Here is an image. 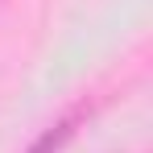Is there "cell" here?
I'll use <instances>...</instances> for the list:
<instances>
[{
  "label": "cell",
  "instance_id": "6da1fadb",
  "mask_svg": "<svg viewBox=\"0 0 153 153\" xmlns=\"http://www.w3.org/2000/svg\"><path fill=\"white\" fill-rule=\"evenodd\" d=\"M75 124H79V116H66V120H58V124H50L33 145H29L25 153H62V145L75 137Z\"/></svg>",
  "mask_w": 153,
  "mask_h": 153
}]
</instances>
